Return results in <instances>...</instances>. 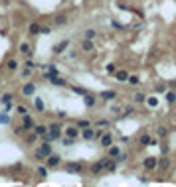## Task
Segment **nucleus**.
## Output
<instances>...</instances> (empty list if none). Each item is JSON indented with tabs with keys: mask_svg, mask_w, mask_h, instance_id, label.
Returning <instances> with one entry per match:
<instances>
[{
	"mask_svg": "<svg viewBox=\"0 0 176 187\" xmlns=\"http://www.w3.org/2000/svg\"><path fill=\"white\" fill-rule=\"evenodd\" d=\"M109 159L111 158H103V159H99V162H97V164H91V173H93V175H97V173H101L103 171V169H107V164H109Z\"/></svg>",
	"mask_w": 176,
	"mask_h": 187,
	"instance_id": "f257e3e1",
	"label": "nucleus"
},
{
	"mask_svg": "<svg viewBox=\"0 0 176 187\" xmlns=\"http://www.w3.org/2000/svg\"><path fill=\"white\" fill-rule=\"evenodd\" d=\"M107 73L113 75V73H115V65H107Z\"/></svg>",
	"mask_w": 176,
	"mask_h": 187,
	"instance_id": "58836bf2",
	"label": "nucleus"
},
{
	"mask_svg": "<svg viewBox=\"0 0 176 187\" xmlns=\"http://www.w3.org/2000/svg\"><path fill=\"white\" fill-rule=\"evenodd\" d=\"M6 67H8L10 71H16V69H18V61H16V59H10V61H8V65H6Z\"/></svg>",
	"mask_w": 176,
	"mask_h": 187,
	"instance_id": "bb28decb",
	"label": "nucleus"
},
{
	"mask_svg": "<svg viewBox=\"0 0 176 187\" xmlns=\"http://www.w3.org/2000/svg\"><path fill=\"white\" fill-rule=\"evenodd\" d=\"M18 112H20V114H26V112H28V108H26L24 104H18Z\"/></svg>",
	"mask_w": 176,
	"mask_h": 187,
	"instance_id": "c9c22d12",
	"label": "nucleus"
},
{
	"mask_svg": "<svg viewBox=\"0 0 176 187\" xmlns=\"http://www.w3.org/2000/svg\"><path fill=\"white\" fill-rule=\"evenodd\" d=\"M127 83L129 85H138V83H141V79H138L137 75H129V77H127Z\"/></svg>",
	"mask_w": 176,
	"mask_h": 187,
	"instance_id": "b1692460",
	"label": "nucleus"
},
{
	"mask_svg": "<svg viewBox=\"0 0 176 187\" xmlns=\"http://www.w3.org/2000/svg\"><path fill=\"white\" fill-rule=\"evenodd\" d=\"M65 169L69 173H79V171H83V164L81 162H71V164L65 165Z\"/></svg>",
	"mask_w": 176,
	"mask_h": 187,
	"instance_id": "20e7f679",
	"label": "nucleus"
},
{
	"mask_svg": "<svg viewBox=\"0 0 176 187\" xmlns=\"http://www.w3.org/2000/svg\"><path fill=\"white\" fill-rule=\"evenodd\" d=\"M83 37H85V39H95V37H97V32H95V30H85Z\"/></svg>",
	"mask_w": 176,
	"mask_h": 187,
	"instance_id": "4be33fe9",
	"label": "nucleus"
},
{
	"mask_svg": "<svg viewBox=\"0 0 176 187\" xmlns=\"http://www.w3.org/2000/svg\"><path fill=\"white\" fill-rule=\"evenodd\" d=\"M73 93H77V95H81V97H83V95H87V91L81 89V87H73Z\"/></svg>",
	"mask_w": 176,
	"mask_h": 187,
	"instance_id": "473e14b6",
	"label": "nucleus"
},
{
	"mask_svg": "<svg viewBox=\"0 0 176 187\" xmlns=\"http://www.w3.org/2000/svg\"><path fill=\"white\" fill-rule=\"evenodd\" d=\"M81 49H83V51H91V49H93V39H83V42H81Z\"/></svg>",
	"mask_w": 176,
	"mask_h": 187,
	"instance_id": "a211bd4d",
	"label": "nucleus"
},
{
	"mask_svg": "<svg viewBox=\"0 0 176 187\" xmlns=\"http://www.w3.org/2000/svg\"><path fill=\"white\" fill-rule=\"evenodd\" d=\"M65 22H67V16H65V14H59V16L56 18V24H57V26H63Z\"/></svg>",
	"mask_w": 176,
	"mask_h": 187,
	"instance_id": "a878e982",
	"label": "nucleus"
},
{
	"mask_svg": "<svg viewBox=\"0 0 176 187\" xmlns=\"http://www.w3.org/2000/svg\"><path fill=\"white\" fill-rule=\"evenodd\" d=\"M99 138H101L99 144L103 146V148H109V146L113 144V134H111V132H105V134H101Z\"/></svg>",
	"mask_w": 176,
	"mask_h": 187,
	"instance_id": "7ed1b4c3",
	"label": "nucleus"
},
{
	"mask_svg": "<svg viewBox=\"0 0 176 187\" xmlns=\"http://www.w3.org/2000/svg\"><path fill=\"white\" fill-rule=\"evenodd\" d=\"M115 97H117L115 91H103V93H99V98H103V101H113Z\"/></svg>",
	"mask_w": 176,
	"mask_h": 187,
	"instance_id": "f8f14e48",
	"label": "nucleus"
},
{
	"mask_svg": "<svg viewBox=\"0 0 176 187\" xmlns=\"http://www.w3.org/2000/svg\"><path fill=\"white\" fill-rule=\"evenodd\" d=\"M65 116H67V114H65L63 110H59V112H57V118H65Z\"/></svg>",
	"mask_w": 176,
	"mask_h": 187,
	"instance_id": "a19ab883",
	"label": "nucleus"
},
{
	"mask_svg": "<svg viewBox=\"0 0 176 187\" xmlns=\"http://www.w3.org/2000/svg\"><path fill=\"white\" fill-rule=\"evenodd\" d=\"M144 98H147V97H144L143 93H137V95L133 97V101H135V103H144Z\"/></svg>",
	"mask_w": 176,
	"mask_h": 187,
	"instance_id": "c85d7f7f",
	"label": "nucleus"
},
{
	"mask_svg": "<svg viewBox=\"0 0 176 187\" xmlns=\"http://www.w3.org/2000/svg\"><path fill=\"white\" fill-rule=\"evenodd\" d=\"M158 134L164 136V134H166V128H162V126H160V128H158Z\"/></svg>",
	"mask_w": 176,
	"mask_h": 187,
	"instance_id": "79ce46f5",
	"label": "nucleus"
},
{
	"mask_svg": "<svg viewBox=\"0 0 176 187\" xmlns=\"http://www.w3.org/2000/svg\"><path fill=\"white\" fill-rule=\"evenodd\" d=\"M119 156H121L119 146H113V144H111V146H109V158H115V159H117Z\"/></svg>",
	"mask_w": 176,
	"mask_h": 187,
	"instance_id": "dca6fc26",
	"label": "nucleus"
},
{
	"mask_svg": "<svg viewBox=\"0 0 176 187\" xmlns=\"http://www.w3.org/2000/svg\"><path fill=\"white\" fill-rule=\"evenodd\" d=\"M22 93H24L26 97L34 95V93H36V83H28V85H24V89H22Z\"/></svg>",
	"mask_w": 176,
	"mask_h": 187,
	"instance_id": "9b49d317",
	"label": "nucleus"
},
{
	"mask_svg": "<svg viewBox=\"0 0 176 187\" xmlns=\"http://www.w3.org/2000/svg\"><path fill=\"white\" fill-rule=\"evenodd\" d=\"M166 101H168V103H176V91H170V93H168L166 95Z\"/></svg>",
	"mask_w": 176,
	"mask_h": 187,
	"instance_id": "cd10ccee",
	"label": "nucleus"
},
{
	"mask_svg": "<svg viewBox=\"0 0 176 187\" xmlns=\"http://www.w3.org/2000/svg\"><path fill=\"white\" fill-rule=\"evenodd\" d=\"M22 118H24V128H26V130H32V128H34V118L30 116L28 112L22 114Z\"/></svg>",
	"mask_w": 176,
	"mask_h": 187,
	"instance_id": "6e6552de",
	"label": "nucleus"
},
{
	"mask_svg": "<svg viewBox=\"0 0 176 187\" xmlns=\"http://www.w3.org/2000/svg\"><path fill=\"white\" fill-rule=\"evenodd\" d=\"M138 142H141V146H148V144H152V146H154V144H156V142L152 140V138H150L148 134H143L141 138H138Z\"/></svg>",
	"mask_w": 176,
	"mask_h": 187,
	"instance_id": "4468645a",
	"label": "nucleus"
},
{
	"mask_svg": "<svg viewBox=\"0 0 176 187\" xmlns=\"http://www.w3.org/2000/svg\"><path fill=\"white\" fill-rule=\"evenodd\" d=\"M8 122H10V116L6 112H2V114H0V124H8Z\"/></svg>",
	"mask_w": 176,
	"mask_h": 187,
	"instance_id": "c756f323",
	"label": "nucleus"
},
{
	"mask_svg": "<svg viewBox=\"0 0 176 187\" xmlns=\"http://www.w3.org/2000/svg\"><path fill=\"white\" fill-rule=\"evenodd\" d=\"M87 126H89V120H79L77 122V128H79V130L81 128H87Z\"/></svg>",
	"mask_w": 176,
	"mask_h": 187,
	"instance_id": "2f4dec72",
	"label": "nucleus"
},
{
	"mask_svg": "<svg viewBox=\"0 0 176 187\" xmlns=\"http://www.w3.org/2000/svg\"><path fill=\"white\" fill-rule=\"evenodd\" d=\"M30 71H32V69H24V71H22V77H30Z\"/></svg>",
	"mask_w": 176,
	"mask_h": 187,
	"instance_id": "ea45409f",
	"label": "nucleus"
},
{
	"mask_svg": "<svg viewBox=\"0 0 176 187\" xmlns=\"http://www.w3.org/2000/svg\"><path fill=\"white\" fill-rule=\"evenodd\" d=\"M50 81H52V83L56 85V87H63V85H65V81H63V79H59L57 75H56V77H50Z\"/></svg>",
	"mask_w": 176,
	"mask_h": 187,
	"instance_id": "5701e85b",
	"label": "nucleus"
},
{
	"mask_svg": "<svg viewBox=\"0 0 176 187\" xmlns=\"http://www.w3.org/2000/svg\"><path fill=\"white\" fill-rule=\"evenodd\" d=\"M156 162H158L156 158H152V156H148V158L143 162V165H144V169H154V168H156Z\"/></svg>",
	"mask_w": 176,
	"mask_h": 187,
	"instance_id": "0eeeda50",
	"label": "nucleus"
},
{
	"mask_svg": "<svg viewBox=\"0 0 176 187\" xmlns=\"http://www.w3.org/2000/svg\"><path fill=\"white\" fill-rule=\"evenodd\" d=\"M46 168H57L59 165V156H56V154H50V156H46Z\"/></svg>",
	"mask_w": 176,
	"mask_h": 187,
	"instance_id": "f03ea898",
	"label": "nucleus"
},
{
	"mask_svg": "<svg viewBox=\"0 0 176 187\" xmlns=\"http://www.w3.org/2000/svg\"><path fill=\"white\" fill-rule=\"evenodd\" d=\"M26 67H28V69H36V63H34V61H26Z\"/></svg>",
	"mask_w": 176,
	"mask_h": 187,
	"instance_id": "e433bc0d",
	"label": "nucleus"
},
{
	"mask_svg": "<svg viewBox=\"0 0 176 187\" xmlns=\"http://www.w3.org/2000/svg\"><path fill=\"white\" fill-rule=\"evenodd\" d=\"M40 152H42L44 156H50V154H52V144H50V140H46L42 146H40Z\"/></svg>",
	"mask_w": 176,
	"mask_h": 187,
	"instance_id": "ddd939ff",
	"label": "nucleus"
},
{
	"mask_svg": "<svg viewBox=\"0 0 176 187\" xmlns=\"http://www.w3.org/2000/svg\"><path fill=\"white\" fill-rule=\"evenodd\" d=\"M32 130H34V134H36V136H46V134H48V126H42V124H38V126L34 124Z\"/></svg>",
	"mask_w": 176,
	"mask_h": 187,
	"instance_id": "9d476101",
	"label": "nucleus"
},
{
	"mask_svg": "<svg viewBox=\"0 0 176 187\" xmlns=\"http://www.w3.org/2000/svg\"><path fill=\"white\" fill-rule=\"evenodd\" d=\"M40 30H42V26H40V24H30V34H32V36H38Z\"/></svg>",
	"mask_w": 176,
	"mask_h": 187,
	"instance_id": "412c9836",
	"label": "nucleus"
},
{
	"mask_svg": "<svg viewBox=\"0 0 176 187\" xmlns=\"http://www.w3.org/2000/svg\"><path fill=\"white\" fill-rule=\"evenodd\" d=\"M20 51L24 53V55H28V57H32V49H30V45L26 42H22L20 43Z\"/></svg>",
	"mask_w": 176,
	"mask_h": 187,
	"instance_id": "6ab92c4d",
	"label": "nucleus"
},
{
	"mask_svg": "<svg viewBox=\"0 0 176 187\" xmlns=\"http://www.w3.org/2000/svg\"><path fill=\"white\" fill-rule=\"evenodd\" d=\"M34 104H36V108H38L40 112L44 110V103H42V101H40V98H36V101H34Z\"/></svg>",
	"mask_w": 176,
	"mask_h": 187,
	"instance_id": "72a5a7b5",
	"label": "nucleus"
},
{
	"mask_svg": "<svg viewBox=\"0 0 176 187\" xmlns=\"http://www.w3.org/2000/svg\"><path fill=\"white\" fill-rule=\"evenodd\" d=\"M38 173L42 175V177H46V173H48V171H46V168H38Z\"/></svg>",
	"mask_w": 176,
	"mask_h": 187,
	"instance_id": "4c0bfd02",
	"label": "nucleus"
},
{
	"mask_svg": "<svg viewBox=\"0 0 176 187\" xmlns=\"http://www.w3.org/2000/svg\"><path fill=\"white\" fill-rule=\"evenodd\" d=\"M67 45H69V39H63V42H59L56 47H53V53H63V49H67Z\"/></svg>",
	"mask_w": 176,
	"mask_h": 187,
	"instance_id": "1a4fd4ad",
	"label": "nucleus"
},
{
	"mask_svg": "<svg viewBox=\"0 0 176 187\" xmlns=\"http://www.w3.org/2000/svg\"><path fill=\"white\" fill-rule=\"evenodd\" d=\"M156 168H160L162 171H166V169L170 168V159H168V158H162L160 162H156Z\"/></svg>",
	"mask_w": 176,
	"mask_h": 187,
	"instance_id": "2eb2a0df",
	"label": "nucleus"
},
{
	"mask_svg": "<svg viewBox=\"0 0 176 187\" xmlns=\"http://www.w3.org/2000/svg\"><path fill=\"white\" fill-rule=\"evenodd\" d=\"M63 132H65L67 138H73V140H75L77 136H79V128H77V126H67Z\"/></svg>",
	"mask_w": 176,
	"mask_h": 187,
	"instance_id": "423d86ee",
	"label": "nucleus"
},
{
	"mask_svg": "<svg viewBox=\"0 0 176 187\" xmlns=\"http://www.w3.org/2000/svg\"><path fill=\"white\" fill-rule=\"evenodd\" d=\"M144 101H147V104H148V107H152V108L158 104V98L156 97H148V98H144Z\"/></svg>",
	"mask_w": 176,
	"mask_h": 187,
	"instance_id": "393cba45",
	"label": "nucleus"
},
{
	"mask_svg": "<svg viewBox=\"0 0 176 187\" xmlns=\"http://www.w3.org/2000/svg\"><path fill=\"white\" fill-rule=\"evenodd\" d=\"M115 79H117V81H123V83H127V77H129V73H127V71H115Z\"/></svg>",
	"mask_w": 176,
	"mask_h": 187,
	"instance_id": "f3484780",
	"label": "nucleus"
},
{
	"mask_svg": "<svg viewBox=\"0 0 176 187\" xmlns=\"http://www.w3.org/2000/svg\"><path fill=\"white\" fill-rule=\"evenodd\" d=\"M83 97H85V98H83V101H85V107H93V104H95V97H93V95H89V93H87V95H83Z\"/></svg>",
	"mask_w": 176,
	"mask_h": 187,
	"instance_id": "aec40b11",
	"label": "nucleus"
},
{
	"mask_svg": "<svg viewBox=\"0 0 176 187\" xmlns=\"http://www.w3.org/2000/svg\"><path fill=\"white\" fill-rule=\"evenodd\" d=\"M81 136H83V140H93L95 138V128H91V126L81 128Z\"/></svg>",
	"mask_w": 176,
	"mask_h": 187,
	"instance_id": "39448f33",
	"label": "nucleus"
},
{
	"mask_svg": "<svg viewBox=\"0 0 176 187\" xmlns=\"http://www.w3.org/2000/svg\"><path fill=\"white\" fill-rule=\"evenodd\" d=\"M172 89H174V91H176V83H172Z\"/></svg>",
	"mask_w": 176,
	"mask_h": 187,
	"instance_id": "37998d69",
	"label": "nucleus"
},
{
	"mask_svg": "<svg viewBox=\"0 0 176 187\" xmlns=\"http://www.w3.org/2000/svg\"><path fill=\"white\" fill-rule=\"evenodd\" d=\"M2 103H4V104H10V103H12V95H10V93L2 95Z\"/></svg>",
	"mask_w": 176,
	"mask_h": 187,
	"instance_id": "7c9ffc66",
	"label": "nucleus"
},
{
	"mask_svg": "<svg viewBox=\"0 0 176 187\" xmlns=\"http://www.w3.org/2000/svg\"><path fill=\"white\" fill-rule=\"evenodd\" d=\"M63 146H65V148H69V146H73V138H63Z\"/></svg>",
	"mask_w": 176,
	"mask_h": 187,
	"instance_id": "f704fd0d",
	"label": "nucleus"
}]
</instances>
